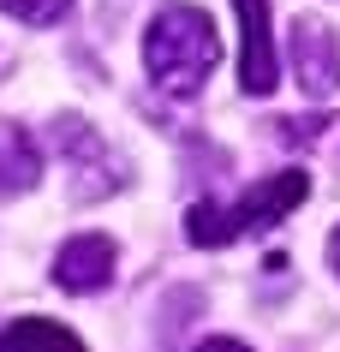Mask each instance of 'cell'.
<instances>
[{
	"label": "cell",
	"mask_w": 340,
	"mask_h": 352,
	"mask_svg": "<svg viewBox=\"0 0 340 352\" xmlns=\"http://www.w3.org/2000/svg\"><path fill=\"white\" fill-rule=\"evenodd\" d=\"M215 60H221L215 19H209L203 6H191V0H168L150 19V30H144V66H150V78H155L161 96L191 102V96L209 84Z\"/></svg>",
	"instance_id": "1"
},
{
	"label": "cell",
	"mask_w": 340,
	"mask_h": 352,
	"mask_svg": "<svg viewBox=\"0 0 340 352\" xmlns=\"http://www.w3.org/2000/svg\"><path fill=\"white\" fill-rule=\"evenodd\" d=\"M304 197H310V173H304V167H281V173L245 186L233 204H191L185 209V239L197 245V251H221V245L245 239V233H269V227L286 221Z\"/></svg>",
	"instance_id": "2"
},
{
	"label": "cell",
	"mask_w": 340,
	"mask_h": 352,
	"mask_svg": "<svg viewBox=\"0 0 340 352\" xmlns=\"http://www.w3.org/2000/svg\"><path fill=\"white\" fill-rule=\"evenodd\" d=\"M48 138H54V155H60V167H66V197H72V204H102V197L132 186L126 155H120L84 113H54Z\"/></svg>",
	"instance_id": "3"
},
{
	"label": "cell",
	"mask_w": 340,
	"mask_h": 352,
	"mask_svg": "<svg viewBox=\"0 0 340 352\" xmlns=\"http://www.w3.org/2000/svg\"><path fill=\"white\" fill-rule=\"evenodd\" d=\"M233 12H239V90L269 96L281 84V54L269 36V0H233Z\"/></svg>",
	"instance_id": "4"
},
{
	"label": "cell",
	"mask_w": 340,
	"mask_h": 352,
	"mask_svg": "<svg viewBox=\"0 0 340 352\" xmlns=\"http://www.w3.org/2000/svg\"><path fill=\"white\" fill-rule=\"evenodd\" d=\"M293 78L304 96H335L340 90V36L322 19H293Z\"/></svg>",
	"instance_id": "5"
},
{
	"label": "cell",
	"mask_w": 340,
	"mask_h": 352,
	"mask_svg": "<svg viewBox=\"0 0 340 352\" xmlns=\"http://www.w3.org/2000/svg\"><path fill=\"white\" fill-rule=\"evenodd\" d=\"M113 263H120V251H113L108 233H78V239H66L54 251V287L90 298L102 287H113Z\"/></svg>",
	"instance_id": "6"
},
{
	"label": "cell",
	"mask_w": 340,
	"mask_h": 352,
	"mask_svg": "<svg viewBox=\"0 0 340 352\" xmlns=\"http://www.w3.org/2000/svg\"><path fill=\"white\" fill-rule=\"evenodd\" d=\"M42 179V149L36 138L24 126H0V204L6 197H24V191H36Z\"/></svg>",
	"instance_id": "7"
},
{
	"label": "cell",
	"mask_w": 340,
	"mask_h": 352,
	"mask_svg": "<svg viewBox=\"0 0 340 352\" xmlns=\"http://www.w3.org/2000/svg\"><path fill=\"white\" fill-rule=\"evenodd\" d=\"M0 352H84V340L48 316H12L0 329Z\"/></svg>",
	"instance_id": "8"
},
{
	"label": "cell",
	"mask_w": 340,
	"mask_h": 352,
	"mask_svg": "<svg viewBox=\"0 0 340 352\" xmlns=\"http://www.w3.org/2000/svg\"><path fill=\"white\" fill-rule=\"evenodd\" d=\"M0 12H12V19L30 24V30H48V24H60L72 12V0H0Z\"/></svg>",
	"instance_id": "9"
},
{
	"label": "cell",
	"mask_w": 340,
	"mask_h": 352,
	"mask_svg": "<svg viewBox=\"0 0 340 352\" xmlns=\"http://www.w3.org/2000/svg\"><path fill=\"white\" fill-rule=\"evenodd\" d=\"M317 126H328V113H310V120H275L281 144H310V138H317Z\"/></svg>",
	"instance_id": "10"
},
{
	"label": "cell",
	"mask_w": 340,
	"mask_h": 352,
	"mask_svg": "<svg viewBox=\"0 0 340 352\" xmlns=\"http://www.w3.org/2000/svg\"><path fill=\"white\" fill-rule=\"evenodd\" d=\"M197 352H251V346H245V340H233V334H209Z\"/></svg>",
	"instance_id": "11"
},
{
	"label": "cell",
	"mask_w": 340,
	"mask_h": 352,
	"mask_svg": "<svg viewBox=\"0 0 340 352\" xmlns=\"http://www.w3.org/2000/svg\"><path fill=\"white\" fill-rule=\"evenodd\" d=\"M328 263H335V275H340V227L328 233Z\"/></svg>",
	"instance_id": "12"
}]
</instances>
